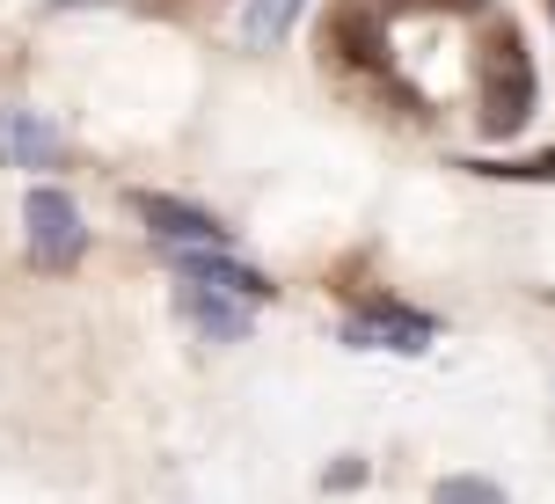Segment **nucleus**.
I'll list each match as a JSON object with an SVG mask.
<instances>
[{
  "label": "nucleus",
  "mask_w": 555,
  "mask_h": 504,
  "mask_svg": "<svg viewBox=\"0 0 555 504\" xmlns=\"http://www.w3.org/2000/svg\"><path fill=\"white\" fill-rule=\"evenodd\" d=\"M431 336H439V322H431V314L388 308V300H365V308L344 322V344H351V351H402V359H416Z\"/></svg>",
  "instance_id": "7ed1b4c3"
},
{
  "label": "nucleus",
  "mask_w": 555,
  "mask_h": 504,
  "mask_svg": "<svg viewBox=\"0 0 555 504\" xmlns=\"http://www.w3.org/2000/svg\"><path fill=\"white\" fill-rule=\"evenodd\" d=\"M23 220H29V263H37V271H74V263H81L88 220L66 191H29Z\"/></svg>",
  "instance_id": "f03ea898"
},
{
  "label": "nucleus",
  "mask_w": 555,
  "mask_h": 504,
  "mask_svg": "<svg viewBox=\"0 0 555 504\" xmlns=\"http://www.w3.org/2000/svg\"><path fill=\"white\" fill-rule=\"evenodd\" d=\"M176 256V271L191 285H205V293H234V300H271V279L263 271H249V263H227L220 249H168Z\"/></svg>",
  "instance_id": "423d86ee"
},
{
  "label": "nucleus",
  "mask_w": 555,
  "mask_h": 504,
  "mask_svg": "<svg viewBox=\"0 0 555 504\" xmlns=\"http://www.w3.org/2000/svg\"><path fill=\"white\" fill-rule=\"evenodd\" d=\"M475 95H482V132H490V140L527 132V117H533V59H527V44H519L512 23L490 29V52L475 59Z\"/></svg>",
  "instance_id": "f257e3e1"
},
{
  "label": "nucleus",
  "mask_w": 555,
  "mask_h": 504,
  "mask_svg": "<svg viewBox=\"0 0 555 504\" xmlns=\"http://www.w3.org/2000/svg\"><path fill=\"white\" fill-rule=\"evenodd\" d=\"M431 504H504V490L482 482V476H446L439 490H431Z\"/></svg>",
  "instance_id": "9d476101"
},
{
  "label": "nucleus",
  "mask_w": 555,
  "mask_h": 504,
  "mask_svg": "<svg viewBox=\"0 0 555 504\" xmlns=\"http://www.w3.org/2000/svg\"><path fill=\"white\" fill-rule=\"evenodd\" d=\"M0 161L8 168H59L66 161V132L37 111H0Z\"/></svg>",
  "instance_id": "39448f33"
},
{
  "label": "nucleus",
  "mask_w": 555,
  "mask_h": 504,
  "mask_svg": "<svg viewBox=\"0 0 555 504\" xmlns=\"http://www.w3.org/2000/svg\"><path fill=\"white\" fill-rule=\"evenodd\" d=\"M351 482H365V461H359V468H351V461H344V468H330V490H351Z\"/></svg>",
  "instance_id": "f8f14e48"
},
{
  "label": "nucleus",
  "mask_w": 555,
  "mask_h": 504,
  "mask_svg": "<svg viewBox=\"0 0 555 504\" xmlns=\"http://www.w3.org/2000/svg\"><path fill=\"white\" fill-rule=\"evenodd\" d=\"M300 8H307V0H242V37L263 52V44H278V37L293 29V15H300Z\"/></svg>",
  "instance_id": "6e6552de"
},
{
  "label": "nucleus",
  "mask_w": 555,
  "mask_h": 504,
  "mask_svg": "<svg viewBox=\"0 0 555 504\" xmlns=\"http://www.w3.org/2000/svg\"><path fill=\"white\" fill-rule=\"evenodd\" d=\"M475 176H498V183H555V154H533V161H475Z\"/></svg>",
  "instance_id": "1a4fd4ad"
},
{
  "label": "nucleus",
  "mask_w": 555,
  "mask_h": 504,
  "mask_svg": "<svg viewBox=\"0 0 555 504\" xmlns=\"http://www.w3.org/2000/svg\"><path fill=\"white\" fill-rule=\"evenodd\" d=\"M373 8H446V15H475V8H490V0H373Z\"/></svg>",
  "instance_id": "9b49d317"
},
{
  "label": "nucleus",
  "mask_w": 555,
  "mask_h": 504,
  "mask_svg": "<svg viewBox=\"0 0 555 504\" xmlns=\"http://www.w3.org/2000/svg\"><path fill=\"white\" fill-rule=\"evenodd\" d=\"M548 15H555V0H548Z\"/></svg>",
  "instance_id": "ddd939ff"
},
{
  "label": "nucleus",
  "mask_w": 555,
  "mask_h": 504,
  "mask_svg": "<svg viewBox=\"0 0 555 504\" xmlns=\"http://www.w3.org/2000/svg\"><path fill=\"white\" fill-rule=\"evenodd\" d=\"M132 212L154 227L162 249H220L227 227L205 212V205H183V197H162V191H132Z\"/></svg>",
  "instance_id": "20e7f679"
},
{
  "label": "nucleus",
  "mask_w": 555,
  "mask_h": 504,
  "mask_svg": "<svg viewBox=\"0 0 555 504\" xmlns=\"http://www.w3.org/2000/svg\"><path fill=\"white\" fill-rule=\"evenodd\" d=\"M183 314H191L205 336H220V344L249 336V308H242L234 293H205V285H191V293H183Z\"/></svg>",
  "instance_id": "0eeeda50"
}]
</instances>
